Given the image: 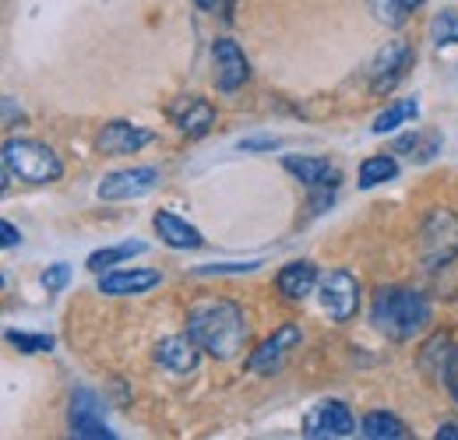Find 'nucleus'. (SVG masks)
I'll return each mask as SVG.
<instances>
[{"instance_id":"obj_22","label":"nucleus","mask_w":458,"mask_h":440,"mask_svg":"<svg viewBox=\"0 0 458 440\" xmlns=\"http://www.w3.org/2000/svg\"><path fill=\"white\" fill-rule=\"evenodd\" d=\"M134 254H145V243H141V240H131V243H120V247L96 250V254L89 258V268H92V272H106V268H114L116 261H131Z\"/></svg>"},{"instance_id":"obj_1","label":"nucleus","mask_w":458,"mask_h":440,"mask_svg":"<svg viewBox=\"0 0 458 440\" xmlns=\"http://www.w3.org/2000/svg\"><path fill=\"white\" fill-rule=\"evenodd\" d=\"M187 334L212 360H233L247 345L243 310L236 303H229V300H216V296L198 300L191 307V314H187Z\"/></svg>"},{"instance_id":"obj_7","label":"nucleus","mask_w":458,"mask_h":440,"mask_svg":"<svg viewBox=\"0 0 458 440\" xmlns=\"http://www.w3.org/2000/svg\"><path fill=\"white\" fill-rule=\"evenodd\" d=\"M163 180V173L156 165H134V169H120L103 176L99 183V198L103 201H131V198H141L148 190H156Z\"/></svg>"},{"instance_id":"obj_33","label":"nucleus","mask_w":458,"mask_h":440,"mask_svg":"<svg viewBox=\"0 0 458 440\" xmlns=\"http://www.w3.org/2000/svg\"><path fill=\"white\" fill-rule=\"evenodd\" d=\"M402 4H405V11H420L427 0H402Z\"/></svg>"},{"instance_id":"obj_4","label":"nucleus","mask_w":458,"mask_h":440,"mask_svg":"<svg viewBox=\"0 0 458 440\" xmlns=\"http://www.w3.org/2000/svg\"><path fill=\"white\" fill-rule=\"evenodd\" d=\"M420 254H423V265L430 272L452 265L458 258V216L452 208H434L423 229H420Z\"/></svg>"},{"instance_id":"obj_23","label":"nucleus","mask_w":458,"mask_h":440,"mask_svg":"<svg viewBox=\"0 0 458 440\" xmlns=\"http://www.w3.org/2000/svg\"><path fill=\"white\" fill-rule=\"evenodd\" d=\"M420 113V106H416V99H402V103H392L388 110L381 113L377 120H374V134H388V131H395V127H402L405 120H412Z\"/></svg>"},{"instance_id":"obj_2","label":"nucleus","mask_w":458,"mask_h":440,"mask_svg":"<svg viewBox=\"0 0 458 440\" xmlns=\"http://www.w3.org/2000/svg\"><path fill=\"white\" fill-rule=\"evenodd\" d=\"M370 321L392 342H409L416 334H423L430 325V303L423 300V292L405 289V285H385L374 292L370 303Z\"/></svg>"},{"instance_id":"obj_17","label":"nucleus","mask_w":458,"mask_h":440,"mask_svg":"<svg viewBox=\"0 0 458 440\" xmlns=\"http://www.w3.org/2000/svg\"><path fill=\"white\" fill-rule=\"evenodd\" d=\"M152 225H156V233H159V240H163L166 247H173V250H198V247L205 243V236H201L191 222L176 219L173 212H156Z\"/></svg>"},{"instance_id":"obj_9","label":"nucleus","mask_w":458,"mask_h":440,"mask_svg":"<svg viewBox=\"0 0 458 440\" xmlns=\"http://www.w3.org/2000/svg\"><path fill=\"white\" fill-rule=\"evenodd\" d=\"M300 338H303V331L300 325H283V328L276 331L272 338H265L254 352H250V360H247V370L250 374H276L283 363H286V356L300 345Z\"/></svg>"},{"instance_id":"obj_28","label":"nucleus","mask_w":458,"mask_h":440,"mask_svg":"<svg viewBox=\"0 0 458 440\" xmlns=\"http://www.w3.org/2000/svg\"><path fill=\"white\" fill-rule=\"evenodd\" d=\"M67 282H71V268H67V265H50V268L43 272V289H47V292H60Z\"/></svg>"},{"instance_id":"obj_16","label":"nucleus","mask_w":458,"mask_h":440,"mask_svg":"<svg viewBox=\"0 0 458 440\" xmlns=\"http://www.w3.org/2000/svg\"><path fill=\"white\" fill-rule=\"evenodd\" d=\"M163 275L156 268H127V272H110V275L99 278V292L106 296H134V292H145L152 285H159Z\"/></svg>"},{"instance_id":"obj_15","label":"nucleus","mask_w":458,"mask_h":440,"mask_svg":"<svg viewBox=\"0 0 458 440\" xmlns=\"http://www.w3.org/2000/svg\"><path fill=\"white\" fill-rule=\"evenodd\" d=\"M156 363L166 367L170 374H191L198 367V356H201V345L191 338V334H170L156 345Z\"/></svg>"},{"instance_id":"obj_29","label":"nucleus","mask_w":458,"mask_h":440,"mask_svg":"<svg viewBox=\"0 0 458 440\" xmlns=\"http://www.w3.org/2000/svg\"><path fill=\"white\" fill-rule=\"evenodd\" d=\"M448 391H452V398L458 402V345H452V352H448V363H445V377H441Z\"/></svg>"},{"instance_id":"obj_12","label":"nucleus","mask_w":458,"mask_h":440,"mask_svg":"<svg viewBox=\"0 0 458 440\" xmlns=\"http://www.w3.org/2000/svg\"><path fill=\"white\" fill-rule=\"evenodd\" d=\"M152 138H156L152 131H145V127H138V123H131V120H114V123H106V127L99 131L96 145H99L103 156H131V152L152 145Z\"/></svg>"},{"instance_id":"obj_5","label":"nucleus","mask_w":458,"mask_h":440,"mask_svg":"<svg viewBox=\"0 0 458 440\" xmlns=\"http://www.w3.org/2000/svg\"><path fill=\"white\" fill-rule=\"evenodd\" d=\"M412 60H416L412 43H405V39H392V43H385V47L374 54V60H370V92H374V96L392 92L402 78L409 74Z\"/></svg>"},{"instance_id":"obj_8","label":"nucleus","mask_w":458,"mask_h":440,"mask_svg":"<svg viewBox=\"0 0 458 440\" xmlns=\"http://www.w3.org/2000/svg\"><path fill=\"white\" fill-rule=\"evenodd\" d=\"M356 430V419L349 412L345 402H318L307 419H303V437L310 440H321V437H349Z\"/></svg>"},{"instance_id":"obj_24","label":"nucleus","mask_w":458,"mask_h":440,"mask_svg":"<svg viewBox=\"0 0 458 440\" xmlns=\"http://www.w3.org/2000/svg\"><path fill=\"white\" fill-rule=\"evenodd\" d=\"M367 4H370L374 18H377L381 25H388V29H402V25L409 21V14H412V11H405L402 0H367Z\"/></svg>"},{"instance_id":"obj_25","label":"nucleus","mask_w":458,"mask_h":440,"mask_svg":"<svg viewBox=\"0 0 458 440\" xmlns=\"http://www.w3.org/2000/svg\"><path fill=\"white\" fill-rule=\"evenodd\" d=\"M430 39L434 47H455L458 43V11H441L430 21Z\"/></svg>"},{"instance_id":"obj_21","label":"nucleus","mask_w":458,"mask_h":440,"mask_svg":"<svg viewBox=\"0 0 458 440\" xmlns=\"http://www.w3.org/2000/svg\"><path fill=\"white\" fill-rule=\"evenodd\" d=\"M395 176H399V163L392 156H374V159H367V163L360 165V187L363 190H370L377 183H388Z\"/></svg>"},{"instance_id":"obj_10","label":"nucleus","mask_w":458,"mask_h":440,"mask_svg":"<svg viewBox=\"0 0 458 440\" xmlns=\"http://www.w3.org/2000/svg\"><path fill=\"white\" fill-rule=\"evenodd\" d=\"M71 437L116 440V434L103 419V405L92 391H74V398H71Z\"/></svg>"},{"instance_id":"obj_14","label":"nucleus","mask_w":458,"mask_h":440,"mask_svg":"<svg viewBox=\"0 0 458 440\" xmlns=\"http://www.w3.org/2000/svg\"><path fill=\"white\" fill-rule=\"evenodd\" d=\"M173 123L187 134V138H205L216 127V110L208 99L201 96H183L180 103H173Z\"/></svg>"},{"instance_id":"obj_30","label":"nucleus","mask_w":458,"mask_h":440,"mask_svg":"<svg viewBox=\"0 0 458 440\" xmlns=\"http://www.w3.org/2000/svg\"><path fill=\"white\" fill-rule=\"evenodd\" d=\"M276 145H279V138H243L240 141V152H268Z\"/></svg>"},{"instance_id":"obj_34","label":"nucleus","mask_w":458,"mask_h":440,"mask_svg":"<svg viewBox=\"0 0 458 440\" xmlns=\"http://www.w3.org/2000/svg\"><path fill=\"white\" fill-rule=\"evenodd\" d=\"M198 4H201L205 11H216V7H219V0H198Z\"/></svg>"},{"instance_id":"obj_13","label":"nucleus","mask_w":458,"mask_h":440,"mask_svg":"<svg viewBox=\"0 0 458 440\" xmlns=\"http://www.w3.org/2000/svg\"><path fill=\"white\" fill-rule=\"evenodd\" d=\"M283 165H286L300 183H307V187H321V190L332 187V190H335V187L343 183L339 165L328 163V159H321V156H286Z\"/></svg>"},{"instance_id":"obj_32","label":"nucleus","mask_w":458,"mask_h":440,"mask_svg":"<svg viewBox=\"0 0 458 440\" xmlns=\"http://www.w3.org/2000/svg\"><path fill=\"white\" fill-rule=\"evenodd\" d=\"M437 440H458V423H441L437 427Z\"/></svg>"},{"instance_id":"obj_11","label":"nucleus","mask_w":458,"mask_h":440,"mask_svg":"<svg viewBox=\"0 0 458 440\" xmlns=\"http://www.w3.org/2000/svg\"><path fill=\"white\" fill-rule=\"evenodd\" d=\"M212 60H216V89L226 92V96L236 92L250 78V63L233 39H216L212 43Z\"/></svg>"},{"instance_id":"obj_31","label":"nucleus","mask_w":458,"mask_h":440,"mask_svg":"<svg viewBox=\"0 0 458 440\" xmlns=\"http://www.w3.org/2000/svg\"><path fill=\"white\" fill-rule=\"evenodd\" d=\"M0 243H4V247H18V243H21V233H18L11 222H0Z\"/></svg>"},{"instance_id":"obj_18","label":"nucleus","mask_w":458,"mask_h":440,"mask_svg":"<svg viewBox=\"0 0 458 440\" xmlns=\"http://www.w3.org/2000/svg\"><path fill=\"white\" fill-rule=\"evenodd\" d=\"M314 285H318V268L310 261H289L286 268L279 272V292L293 303L307 300L314 292Z\"/></svg>"},{"instance_id":"obj_26","label":"nucleus","mask_w":458,"mask_h":440,"mask_svg":"<svg viewBox=\"0 0 458 440\" xmlns=\"http://www.w3.org/2000/svg\"><path fill=\"white\" fill-rule=\"evenodd\" d=\"M4 338H7V345H14L18 352H50V349H54V338H50V334H25V331H7Z\"/></svg>"},{"instance_id":"obj_27","label":"nucleus","mask_w":458,"mask_h":440,"mask_svg":"<svg viewBox=\"0 0 458 440\" xmlns=\"http://www.w3.org/2000/svg\"><path fill=\"white\" fill-rule=\"evenodd\" d=\"M261 261H247V265H205L194 275H243V272H258Z\"/></svg>"},{"instance_id":"obj_6","label":"nucleus","mask_w":458,"mask_h":440,"mask_svg":"<svg viewBox=\"0 0 458 440\" xmlns=\"http://www.w3.org/2000/svg\"><path fill=\"white\" fill-rule=\"evenodd\" d=\"M318 296H321V307L332 321H352L356 310H360V282L349 275V272H328L318 285Z\"/></svg>"},{"instance_id":"obj_20","label":"nucleus","mask_w":458,"mask_h":440,"mask_svg":"<svg viewBox=\"0 0 458 440\" xmlns=\"http://www.w3.org/2000/svg\"><path fill=\"white\" fill-rule=\"evenodd\" d=\"M363 437L370 440H405L409 437V430H405V423L395 419L392 412H370L367 419H363Z\"/></svg>"},{"instance_id":"obj_3","label":"nucleus","mask_w":458,"mask_h":440,"mask_svg":"<svg viewBox=\"0 0 458 440\" xmlns=\"http://www.w3.org/2000/svg\"><path fill=\"white\" fill-rule=\"evenodd\" d=\"M4 169H11V176H18L25 183H54L64 173L57 152L50 145L29 141V138H11L4 145Z\"/></svg>"},{"instance_id":"obj_19","label":"nucleus","mask_w":458,"mask_h":440,"mask_svg":"<svg viewBox=\"0 0 458 440\" xmlns=\"http://www.w3.org/2000/svg\"><path fill=\"white\" fill-rule=\"evenodd\" d=\"M392 152H402L416 163H430L437 152H441V138L430 131V134H402L399 141L392 145Z\"/></svg>"}]
</instances>
